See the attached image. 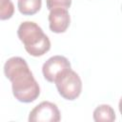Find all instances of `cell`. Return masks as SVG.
<instances>
[{"mask_svg":"<svg viewBox=\"0 0 122 122\" xmlns=\"http://www.w3.org/2000/svg\"><path fill=\"white\" fill-rule=\"evenodd\" d=\"M4 73L11 82L13 96L19 102L30 103L38 98L40 87L24 58H9L4 65Z\"/></svg>","mask_w":122,"mask_h":122,"instance_id":"6da1fadb","label":"cell"},{"mask_svg":"<svg viewBox=\"0 0 122 122\" xmlns=\"http://www.w3.org/2000/svg\"><path fill=\"white\" fill-rule=\"evenodd\" d=\"M17 35L23 43L26 51L35 57L42 56L51 49V41L43 30L32 21L21 23L17 30Z\"/></svg>","mask_w":122,"mask_h":122,"instance_id":"7a4b0ae2","label":"cell"},{"mask_svg":"<svg viewBox=\"0 0 122 122\" xmlns=\"http://www.w3.org/2000/svg\"><path fill=\"white\" fill-rule=\"evenodd\" d=\"M58 93L67 100L76 99L82 92V81L78 73L71 69L61 73L54 81Z\"/></svg>","mask_w":122,"mask_h":122,"instance_id":"3957f363","label":"cell"},{"mask_svg":"<svg viewBox=\"0 0 122 122\" xmlns=\"http://www.w3.org/2000/svg\"><path fill=\"white\" fill-rule=\"evenodd\" d=\"M61 119L57 106L50 101H43L30 112V122H58Z\"/></svg>","mask_w":122,"mask_h":122,"instance_id":"277c9868","label":"cell"},{"mask_svg":"<svg viewBox=\"0 0 122 122\" xmlns=\"http://www.w3.org/2000/svg\"><path fill=\"white\" fill-rule=\"evenodd\" d=\"M71 69L70 61L62 55H54L50 57L42 67L44 78L49 82H54L55 79L64 71Z\"/></svg>","mask_w":122,"mask_h":122,"instance_id":"5b68a950","label":"cell"},{"mask_svg":"<svg viewBox=\"0 0 122 122\" xmlns=\"http://www.w3.org/2000/svg\"><path fill=\"white\" fill-rule=\"evenodd\" d=\"M71 17L67 9L55 8L50 10L49 26L50 30L55 33H62L67 30L70 26Z\"/></svg>","mask_w":122,"mask_h":122,"instance_id":"8992f818","label":"cell"},{"mask_svg":"<svg viewBox=\"0 0 122 122\" xmlns=\"http://www.w3.org/2000/svg\"><path fill=\"white\" fill-rule=\"evenodd\" d=\"M93 120L96 122L105 121V122H112L115 120V112L112 107L107 104L99 105L93 111Z\"/></svg>","mask_w":122,"mask_h":122,"instance_id":"52a82bcc","label":"cell"},{"mask_svg":"<svg viewBox=\"0 0 122 122\" xmlns=\"http://www.w3.org/2000/svg\"><path fill=\"white\" fill-rule=\"evenodd\" d=\"M42 6V0H18L17 7L23 15H33L38 12Z\"/></svg>","mask_w":122,"mask_h":122,"instance_id":"ba28073f","label":"cell"},{"mask_svg":"<svg viewBox=\"0 0 122 122\" xmlns=\"http://www.w3.org/2000/svg\"><path fill=\"white\" fill-rule=\"evenodd\" d=\"M14 13V6L11 0H0V20H8Z\"/></svg>","mask_w":122,"mask_h":122,"instance_id":"9c48e42d","label":"cell"},{"mask_svg":"<svg viewBox=\"0 0 122 122\" xmlns=\"http://www.w3.org/2000/svg\"><path fill=\"white\" fill-rule=\"evenodd\" d=\"M46 4L49 10L55 8H63L68 10L71 5V0H46Z\"/></svg>","mask_w":122,"mask_h":122,"instance_id":"30bf717a","label":"cell"}]
</instances>
